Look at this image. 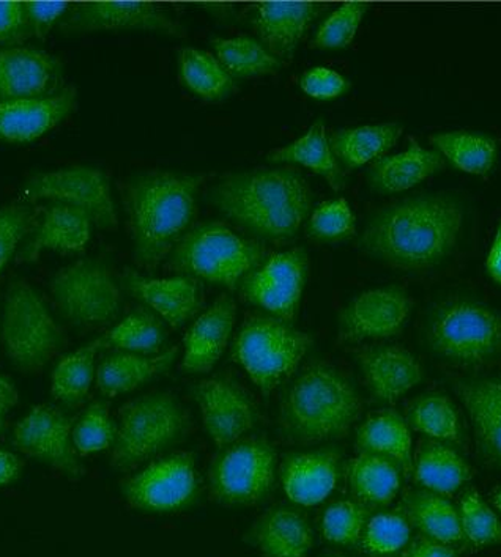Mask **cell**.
<instances>
[{
	"label": "cell",
	"instance_id": "f907efd6",
	"mask_svg": "<svg viewBox=\"0 0 501 557\" xmlns=\"http://www.w3.org/2000/svg\"><path fill=\"white\" fill-rule=\"evenodd\" d=\"M34 37L26 2H0V45L3 48H20Z\"/></svg>",
	"mask_w": 501,
	"mask_h": 557
},
{
	"label": "cell",
	"instance_id": "e0dca14e",
	"mask_svg": "<svg viewBox=\"0 0 501 557\" xmlns=\"http://www.w3.org/2000/svg\"><path fill=\"white\" fill-rule=\"evenodd\" d=\"M193 396L203 411L208 435L221 449L242 440L256 424V405L234 380H204L193 387Z\"/></svg>",
	"mask_w": 501,
	"mask_h": 557
},
{
	"label": "cell",
	"instance_id": "8992f818",
	"mask_svg": "<svg viewBox=\"0 0 501 557\" xmlns=\"http://www.w3.org/2000/svg\"><path fill=\"white\" fill-rule=\"evenodd\" d=\"M188 429V414L171 394L134 398L120 410L112 467L122 472L136 470L179 443Z\"/></svg>",
	"mask_w": 501,
	"mask_h": 557
},
{
	"label": "cell",
	"instance_id": "db71d44e",
	"mask_svg": "<svg viewBox=\"0 0 501 557\" xmlns=\"http://www.w3.org/2000/svg\"><path fill=\"white\" fill-rule=\"evenodd\" d=\"M401 557H459L450 545H444L426 535H418L405 546Z\"/></svg>",
	"mask_w": 501,
	"mask_h": 557
},
{
	"label": "cell",
	"instance_id": "d4e9b609",
	"mask_svg": "<svg viewBox=\"0 0 501 557\" xmlns=\"http://www.w3.org/2000/svg\"><path fill=\"white\" fill-rule=\"evenodd\" d=\"M327 9L320 3L264 2L257 3L254 29L260 41L278 60H289L313 21Z\"/></svg>",
	"mask_w": 501,
	"mask_h": 557
},
{
	"label": "cell",
	"instance_id": "7dc6e473",
	"mask_svg": "<svg viewBox=\"0 0 501 557\" xmlns=\"http://www.w3.org/2000/svg\"><path fill=\"white\" fill-rule=\"evenodd\" d=\"M368 9V3H344L323 21L314 38V46L320 49H344L351 46Z\"/></svg>",
	"mask_w": 501,
	"mask_h": 557
},
{
	"label": "cell",
	"instance_id": "1f68e13d",
	"mask_svg": "<svg viewBox=\"0 0 501 557\" xmlns=\"http://www.w3.org/2000/svg\"><path fill=\"white\" fill-rule=\"evenodd\" d=\"M401 513L407 518L421 535L444 545L464 543L459 509L447 496L429 490H418L405 496L401 504Z\"/></svg>",
	"mask_w": 501,
	"mask_h": 557
},
{
	"label": "cell",
	"instance_id": "b9f144b4",
	"mask_svg": "<svg viewBox=\"0 0 501 557\" xmlns=\"http://www.w3.org/2000/svg\"><path fill=\"white\" fill-rule=\"evenodd\" d=\"M103 345L134 355H157L166 341V330L161 320L148 310H136L123 322L112 327L105 337Z\"/></svg>",
	"mask_w": 501,
	"mask_h": 557
},
{
	"label": "cell",
	"instance_id": "c3c4849f",
	"mask_svg": "<svg viewBox=\"0 0 501 557\" xmlns=\"http://www.w3.org/2000/svg\"><path fill=\"white\" fill-rule=\"evenodd\" d=\"M308 234L320 242H341L354 235L355 216L347 200H330L317 207L309 218Z\"/></svg>",
	"mask_w": 501,
	"mask_h": 557
},
{
	"label": "cell",
	"instance_id": "f35d334b",
	"mask_svg": "<svg viewBox=\"0 0 501 557\" xmlns=\"http://www.w3.org/2000/svg\"><path fill=\"white\" fill-rule=\"evenodd\" d=\"M101 347L103 341L98 338L87 347L63 356L52 372V396L66 405L83 404L94 383L95 358Z\"/></svg>",
	"mask_w": 501,
	"mask_h": 557
},
{
	"label": "cell",
	"instance_id": "f5cc1de1",
	"mask_svg": "<svg viewBox=\"0 0 501 557\" xmlns=\"http://www.w3.org/2000/svg\"><path fill=\"white\" fill-rule=\"evenodd\" d=\"M66 2H26L32 30L37 38H45L54 24L70 12Z\"/></svg>",
	"mask_w": 501,
	"mask_h": 557
},
{
	"label": "cell",
	"instance_id": "836d02e7",
	"mask_svg": "<svg viewBox=\"0 0 501 557\" xmlns=\"http://www.w3.org/2000/svg\"><path fill=\"white\" fill-rule=\"evenodd\" d=\"M402 468L383 455L359 453L349 463L352 495L366 507L388 506L401 488Z\"/></svg>",
	"mask_w": 501,
	"mask_h": 557
},
{
	"label": "cell",
	"instance_id": "91938a15",
	"mask_svg": "<svg viewBox=\"0 0 501 557\" xmlns=\"http://www.w3.org/2000/svg\"><path fill=\"white\" fill-rule=\"evenodd\" d=\"M323 557H347V556L340 555V553H330V555H325Z\"/></svg>",
	"mask_w": 501,
	"mask_h": 557
},
{
	"label": "cell",
	"instance_id": "30bf717a",
	"mask_svg": "<svg viewBox=\"0 0 501 557\" xmlns=\"http://www.w3.org/2000/svg\"><path fill=\"white\" fill-rule=\"evenodd\" d=\"M277 450L262 438L236 441L217 455L208 472L211 498L224 506H254L270 495Z\"/></svg>",
	"mask_w": 501,
	"mask_h": 557
},
{
	"label": "cell",
	"instance_id": "74e56055",
	"mask_svg": "<svg viewBox=\"0 0 501 557\" xmlns=\"http://www.w3.org/2000/svg\"><path fill=\"white\" fill-rule=\"evenodd\" d=\"M179 74L183 86L203 100H222L235 90L234 77L225 72L220 60L196 48L179 52Z\"/></svg>",
	"mask_w": 501,
	"mask_h": 557
},
{
	"label": "cell",
	"instance_id": "f546056e",
	"mask_svg": "<svg viewBox=\"0 0 501 557\" xmlns=\"http://www.w3.org/2000/svg\"><path fill=\"white\" fill-rule=\"evenodd\" d=\"M413 475L419 485L442 496H453L472 479L462 455L448 443L425 441L413 458Z\"/></svg>",
	"mask_w": 501,
	"mask_h": 557
},
{
	"label": "cell",
	"instance_id": "f6af8a7d",
	"mask_svg": "<svg viewBox=\"0 0 501 557\" xmlns=\"http://www.w3.org/2000/svg\"><path fill=\"white\" fill-rule=\"evenodd\" d=\"M368 507L358 500H340L327 507L320 521L323 537L338 545L355 546L362 542L368 524Z\"/></svg>",
	"mask_w": 501,
	"mask_h": 557
},
{
	"label": "cell",
	"instance_id": "681fc988",
	"mask_svg": "<svg viewBox=\"0 0 501 557\" xmlns=\"http://www.w3.org/2000/svg\"><path fill=\"white\" fill-rule=\"evenodd\" d=\"M35 213L26 206L0 208V273L15 256L17 245L29 234Z\"/></svg>",
	"mask_w": 501,
	"mask_h": 557
},
{
	"label": "cell",
	"instance_id": "4dcf8cb0",
	"mask_svg": "<svg viewBox=\"0 0 501 557\" xmlns=\"http://www.w3.org/2000/svg\"><path fill=\"white\" fill-rule=\"evenodd\" d=\"M178 352L179 347L169 348L154 358L134 355V352H115L106 358L98 367V389L109 397L132 393L155 376L166 372L174 362Z\"/></svg>",
	"mask_w": 501,
	"mask_h": 557
},
{
	"label": "cell",
	"instance_id": "7bdbcfd3",
	"mask_svg": "<svg viewBox=\"0 0 501 557\" xmlns=\"http://www.w3.org/2000/svg\"><path fill=\"white\" fill-rule=\"evenodd\" d=\"M464 543L473 549L501 545V521L497 513L479 498L478 493L467 492L459 504Z\"/></svg>",
	"mask_w": 501,
	"mask_h": 557
},
{
	"label": "cell",
	"instance_id": "ac0fdd59",
	"mask_svg": "<svg viewBox=\"0 0 501 557\" xmlns=\"http://www.w3.org/2000/svg\"><path fill=\"white\" fill-rule=\"evenodd\" d=\"M412 299L401 287L372 288L356 296L341 313V341L390 338L404 330Z\"/></svg>",
	"mask_w": 501,
	"mask_h": 557
},
{
	"label": "cell",
	"instance_id": "5bb4252c",
	"mask_svg": "<svg viewBox=\"0 0 501 557\" xmlns=\"http://www.w3.org/2000/svg\"><path fill=\"white\" fill-rule=\"evenodd\" d=\"M123 493L133 507L147 512H171L188 506L197 493L193 455L175 453L151 461L125 482Z\"/></svg>",
	"mask_w": 501,
	"mask_h": 557
},
{
	"label": "cell",
	"instance_id": "44dd1931",
	"mask_svg": "<svg viewBox=\"0 0 501 557\" xmlns=\"http://www.w3.org/2000/svg\"><path fill=\"white\" fill-rule=\"evenodd\" d=\"M122 282L134 298L140 299L174 330L188 322L203 306V285L194 277L154 278L129 271Z\"/></svg>",
	"mask_w": 501,
	"mask_h": 557
},
{
	"label": "cell",
	"instance_id": "ba28073f",
	"mask_svg": "<svg viewBox=\"0 0 501 557\" xmlns=\"http://www.w3.org/2000/svg\"><path fill=\"white\" fill-rule=\"evenodd\" d=\"M313 337L277 317L253 313L243 323L232 356L264 394L289 382L308 352Z\"/></svg>",
	"mask_w": 501,
	"mask_h": 557
},
{
	"label": "cell",
	"instance_id": "52a82bcc",
	"mask_svg": "<svg viewBox=\"0 0 501 557\" xmlns=\"http://www.w3.org/2000/svg\"><path fill=\"white\" fill-rule=\"evenodd\" d=\"M266 248L259 242L243 238L224 224H204L178 243L169 267L190 277L235 288L246 274L264 262Z\"/></svg>",
	"mask_w": 501,
	"mask_h": 557
},
{
	"label": "cell",
	"instance_id": "9f6ffc18",
	"mask_svg": "<svg viewBox=\"0 0 501 557\" xmlns=\"http://www.w3.org/2000/svg\"><path fill=\"white\" fill-rule=\"evenodd\" d=\"M486 270L492 281L501 285V221L493 235L492 246H490L489 256H487Z\"/></svg>",
	"mask_w": 501,
	"mask_h": 557
},
{
	"label": "cell",
	"instance_id": "680465c9",
	"mask_svg": "<svg viewBox=\"0 0 501 557\" xmlns=\"http://www.w3.org/2000/svg\"><path fill=\"white\" fill-rule=\"evenodd\" d=\"M492 503L493 506H496L497 509H499L501 512V488L499 490V492L493 493Z\"/></svg>",
	"mask_w": 501,
	"mask_h": 557
},
{
	"label": "cell",
	"instance_id": "9c48e42d",
	"mask_svg": "<svg viewBox=\"0 0 501 557\" xmlns=\"http://www.w3.org/2000/svg\"><path fill=\"white\" fill-rule=\"evenodd\" d=\"M2 341L12 364L23 372L44 369L60 348L63 334L41 296L24 281L9 288L3 312Z\"/></svg>",
	"mask_w": 501,
	"mask_h": 557
},
{
	"label": "cell",
	"instance_id": "f1b7e54d",
	"mask_svg": "<svg viewBox=\"0 0 501 557\" xmlns=\"http://www.w3.org/2000/svg\"><path fill=\"white\" fill-rule=\"evenodd\" d=\"M91 224L90 214L83 208L56 203L46 211L35 238L23 253V260L34 262L44 250L83 252L89 243Z\"/></svg>",
	"mask_w": 501,
	"mask_h": 557
},
{
	"label": "cell",
	"instance_id": "6da1fadb",
	"mask_svg": "<svg viewBox=\"0 0 501 557\" xmlns=\"http://www.w3.org/2000/svg\"><path fill=\"white\" fill-rule=\"evenodd\" d=\"M464 218V207L456 197H413L379 211L359 245L374 259L399 270H428L454 252Z\"/></svg>",
	"mask_w": 501,
	"mask_h": 557
},
{
	"label": "cell",
	"instance_id": "d6986e66",
	"mask_svg": "<svg viewBox=\"0 0 501 557\" xmlns=\"http://www.w3.org/2000/svg\"><path fill=\"white\" fill-rule=\"evenodd\" d=\"M62 62L37 48H0V103L59 94Z\"/></svg>",
	"mask_w": 501,
	"mask_h": 557
},
{
	"label": "cell",
	"instance_id": "ab89813d",
	"mask_svg": "<svg viewBox=\"0 0 501 557\" xmlns=\"http://www.w3.org/2000/svg\"><path fill=\"white\" fill-rule=\"evenodd\" d=\"M405 421L416 432L440 443H459L462 438L456 407L442 394L416 398L408 407Z\"/></svg>",
	"mask_w": 501,
	"mask_h": 557
},
{
	"label": "cell",
	"instance_id": "8fae6325",
	"mask_svg": "<svg viewBox=\"0 0 501 557\" xmlns=\"http://www.w3.org/2000/svg\"><path fill=\"white\" fill-rule=\"evenodd\" d=\"M56 308L77 326H103L119 315L122 292L111 270L95 260H80L51 281Z\"/></svg>",
	"mask_w": 501,
	"mask_h": 557
},
{
	"label": "cell",
	"instance_id": "cb8c5ba5",
	"mask_svg": "<svg viewBox=\"0 0 501 557\" xmlns=\"http://www.w3.org/2000/svg\"><path fill=\"white\" fill-rule=\"evenodd\" d=\"M340 458L337 450L291 454L280 468L285 495L298 506H316L337 488L340 479Z\"/></svg>",
	"mask_w": 501,
	"mask_h": 557
},
{
	"label": "cell",
	"instance_id": "bcb514c9",
	"mask_svg": "<svg viewBox=\"0 0 501 557\" xmlns=\"http://www.w3.org/2000/svg\"><path fill=\"white\" fill-rule=\"evenodd\" d=\"M412 527L401 512L370 517L363 531L362 548L372 556H387L408 545Z\"/></svg>",
	"mask_w": 501,
	"mask_h": 557
},
{
	"label": "cell",
	"instance_id": "11a10c76",
	"mask_svg": "<svg viewBox=\"0 0 501 557\" xmlns=\"http://www.w3.org/2000/svg\"><path fill=\"white\" fill-rule=\"evenodd\" d=\"M17 401H20V396H17L16 387L7 376L0 375V435L5 430L7 419L16 407Z\"/></svg>",
	"mask_w": 501,
	"mask_h": 557
},
{
	"label": "cell",
	"instance_id": "7c38bea8",
	"mask_svg": "<svg viewBox=\"0 0 501 557\" xmlns=\"http://www.w3.org/2000/svg\"><path fill=\"white\" fill-rule=\"evenodd\" d=\"M308 276V256L303 249L273 253L240 281V292L250 305L291 323Z\"/></svg>",
	"mask_w": 501,
	"mask_h": 557
},
{
	"label": "cell",
	"instance_id": "7a4b0ae2",
	"mask_svg": "<svg viewBox=\"0 0 501 557\" xmlns=\"http://www.w3.org/2000/svg\"><path fill=\"white\" fill-rule=\"evenodd\" d=\"M204 175L154 171L133 176L123 189L134 256L154 270L174 250L196 216Z\"/></svg>",
	"mask_w": 501,
	"mask_h": 557
},
{
	"label": "cell",
	"instance_id": "4fadbf2b",
	"mask_svg": "<svg viewBox=\"0 0 501 557\" xmlns=\"http://www.w3.org/2000/svg\"><path fill=\"white\" fill-rule=\"evenodd\" d=\"M30 200L49 199L83 208L100 228L118 227V213L111 185L103 171L86 165L60 169L32 176L26 186Z\"/></svg>",
	"mask_w": 501,
	"mask_h": 557
},
{
	"label": "cell",
	"instance_id": "2e32d148",
	"mask_svg": "<svg viewBox=\"0 0 501 557\" xmlns=\"http://www.w3.org/2000/svg\"><path fill=\"white\" fill-rule=\"evenodd\" d=\"M73 419L49 405H37L16 425L13 444L27 457L72 478L84 472L73 446Z\"/></svg>",
	"mask_w": 501,
	"mask_h": 557
},
{
	"label": "cell",
	"instance_id": "8d00e7d4",
	"mask_svg": "<svg viewBox=\"0 0 501 557\" xmlns=\"http://www.w3.org/2000/svg\"><path fill=\"white\" fill-rule=\"evenodd\" d=\"M267 160L305 165L316 174L322 175L333 191L340 193L344 189V174H342L340 162L331 151L323 120H317L308 133L296 139L291 146L270 151Z\"/></svg>",
	"mask_w": 501,
	"mask_h": 557
},
{
	"label": "cell",
	"instance_id": "484cf974",
	"mask_svg": "<svg viewBox=\"0 0 501 557\" xmlns=\"http://www.w3.org/2000/svg\"><path fill=\"white\" fill-rule=\"evenodd\" d=\"M236 306L229 296H221L206 310L186 333L183 370L188 373H207L213 369L225 350L235 324Z\"/></svg>",
	"mask_w": 501,
	"mask_h": 557
},
{
	"label": "cell",
	"instance_id": "5b68a950",
	"mask_svg": "<svg viewBox=\"0 0 501 557\" xmlns=\"http://www.w3.org/2000/svg\"><path fill=\"white\" fill-rule=\"evenodd\" d=\"M426 338L448 364H493L501 358V313L468 299L442 302L430 313Z\"/></svg>",
	"mask_w": 501,
	"mask_h": 557
},
{
	"label": "cell",
	"instance_id": "4316f807",
	"mask_svg": "<svg viewBox=\"0 0 501 557\" xmlns=\"http://www.w3.org/2000/svg\"><path fill=\"white\" fill-rule=\"evenodd\" d=\"M246 541L267 557H308L313 529L298 510L274 507L254 523Z\"/></svg>",
	"mask_w": 501,
	"mask_h": 557
},
{
	"label": "cell",
	"instance_id": "d6a6232c",
	"mask_svg": "<svg viewBox=\"0 0 501 557\" xmlns=\"http://www.w3.org/2000/svg\"><path fill=\"white\" fill-rule=\"evenodd\" d=\"M356 446L359 453L391 458L402 468L405 475L413 472L411 429L396 410L370 414L356 432Z\"/></svg>",
	"mask_w": 501,
	"mask_h": 557
},
{
	"label": "cell",
	"instance_id": "7402d4cb",
	"mask_svg": "<svg viewBox=\"0 0 501 557\" xmlns=\"http://www.w3.org/2000/svg\"><path fill=\"white\" fill-rule=\"evenodd\" d=\"M456 393L471 416L479 457L501 471V375L461 380Z\"/></svg>",
	"mask_w": 501,
	"mask_h": 557
},
{
	"label": "cell",
	"instance_id": "d590c367",
	"mask_svg": "<svg viewBox=\"0 0 501 557\" xmlns=\"http://www.w3.org/2000/svg\"><path fill=\"white\" fill-rule=\"evenodd\" d=\"M437 153L465 174L487 176L499 161V140L490 134L459 129L430 136Z\"/></svg>",
	"mask_w": 501,
	"mask_h": 557
},
{
	"label": "cell",
	"instance_id": "6f0895ef",
	"mask_svg": "<svg viewBox=\"0 0 501 557\" xmlns=\"http://www.w3.org/2000/svg\"><path fill=\"white\" fill-rule=\"evenodd\" d=\"M21 463L16 455L0 449V486L12 484L20 475Z\"/></svg>",
	"mask_w": 501,
	"mask_h": 557
},
{
	"label": "cell",
	"instance_id": "e575fe53",
	"mask_svg": "<svg viewBox=\"0 0 501 557\" xmlns=\"http://www.w3.org/2000/svg\"><path fill=\"white\" fill-rule=\"evenodd\" d=\"M404 133L399 123L366 125L358 128L338 129L331 134V151L345 169H358L376 162L396 146Z\"/></svg>",
	"mask_w": 501,
	"mask_h": 557
},
{
	"label": "cell",
	"instance_id": "3957f363",
	"mask_svg": "<svg viewBox=\"0 0 501 557\" xmlns=\"http://www.w3.org/2000/svg\"><path fill=\"white\" fill-rule=\"evenodd\" d=\"M211 202L254 235L288 239L308 218L313 193L305 176L292 169H256L224 176Z\"/></svg>",
	"mask_w": 501,
	"mask_h": 557
},
{
	"label": "cell",
	"instance_id": "ee69618b",
	"mask_svg": "<svg viewBox=\"0 0 501 557\" xmlns=\"http://www.w3.org/2000/svg\"><path fill=\"white\" fill-rule=\"evenodd\" d=\"M115 435L118 424L112 421L108 405L94 401L73 425L74 450L80 455L103 453L114 446Z\"/></svg>",
	"mask_w": 501,
	"mask_h": 557
},
{
	"label": "cell",
	"instance_id": "ffe728a7",
	"mask_svg": "<svg viewBox=\"0 0 501 557\" xmlns=\"http://www.w3.org/2000/svg\"><path fill=\"white\" fill-rule=\"evenodd\" d=\"M76 106L77 90L73 86L52 97L0 103V140L34 143L69 119Z\"/></svg>",
	"mask_w": 501,
	"mask_h": 557
},
{
	"label": "cell",
	"instance_id": "816d5d0a",
	"mask_svg": "<svg viewBox=\"0 0 501 557\" xmlns=\"http://www.w3.org/2000/svg\"><path fill=\"white\" fill-rule=\"evenodd\" d=\"M300 87L314 100L327 101L347 94L352 84L334 70L316 66L300 77Z\"/></svg>",
	"mask_w": 501,
	"mask_h": 557
},
{
	"label": "cell",
	"instance_id": "603a6c76",
	"mask_svg": "<svg viewBox=\"0 0 501 557\" xmlns=\"http://www.w3.org/2000/svg\"><path fill=\"white\" fill-rule=\"evenodd\" d=\"M370 394L380 404H394L423 380V367L411 351L393 345L365 348L356 355Z\"/></svg>",
	"mask_w": 501,
	"mask_h": 557
},
{
	"label": "cell",
	"instance_id": "60d3db41",
	"mask_svg": "<svg viewBox=\"0 0 501 557\" xmlns=\"http://www.w3.org/2000/svg\"><path fill=\"white\" fill-rule=\"evenodd\" d=\"M217 59L232 77H256L278 72L280 60L249 37L215 38L211 41Z\"/></svg>",
	"mask_w": 501,
	"mask_h": 557
},
{
	"label": "cell",
	"instance_id": "83f0119b",
	"mask_svg": "<svg viewBox=\"0 0 501 557\" xmlns=\"http://www.w3.org/2000/svg\"><path fill=\"white\" fill-rule=\"evenodd\" d=\"M443 168V158L437 151L419 146L411 137V146L402 153L383 157L370 165L369 185L380 194H398L415 188Z\"/></svg>",
	"mask_w": 501,
	"mask_h": 557
},
{
	"label": "cell",
	"instance_id": "277c9868",
	"mask_svg": "<svg viewBox=\"0 0 501 557\" xmlns=\"http://www.w3.org/2000/svg\"><path fill=\"white\" fill-rule=\"evenodd\" d=\"M359 414L362 400L344 373L314 362L285 391L280 424L295 443H322L347 435Z\"/></svg>",
	"mask_w": 501,
	"mask_h": 557
},
{
	"label": "cell",
	"instance_id": "9a60e30c",
	"mask_svg": "<svg viewBox=\"0 0 501 557\" xmlns=\"http://www.w3.org/2000/svg\"><path fill=\"white\" fill-rule=\"evenodd\" d=\"M65 34L90 32L151 30L175 38L188 37V30L168 10L150 2H90L70 9L60 23Z\"/></svg>",
	"mask_w": 501,
	"mask_h": 557
}]
</instances>
